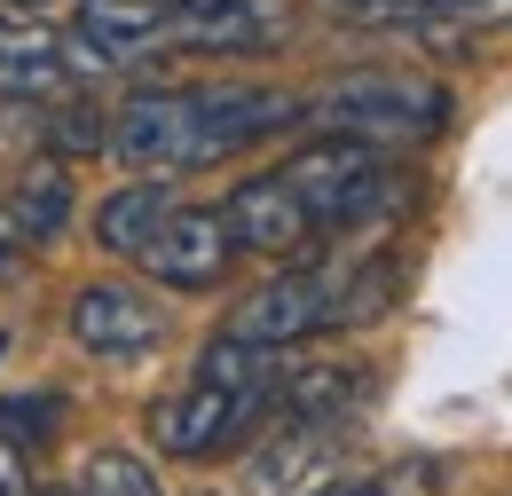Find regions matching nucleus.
Masks as SVG:
<instances>
[{
	"label": "nucleus",
	"instance_id": "f257e3e1",
	"mask_svg": "<svg viewBox=\"0 0 512 496\" xmlns=\"http://www.w3.org/2000/svg\"><path fill=\"white\" fill-rule=\"evenodd\" d=\"M308 119H323L339 142H363V150H426L449 126V95L418 71H347L308 103Z\"/></svg>",
	"mask_w": 512,
	"mask_h": 496
},
{
	"label": "nucleus",
	"instance_id": "f03ea898",
	"mask_svg": "<svg viewBox=\"0 0 512 496\" xmlns=\"http://www.w3.org/2000/svg\"><path fill=\"white\" fill-rule=\"evenodd\" d=\"M276 174H284V189L300 197V213L316 221V237H323V229H363V221H379L386 205L402 197V182H394V166H386L379 150L339 142V134L292 150Z\"/></svg>",
	"mask_w": 512,
	"mask_h": 496
},
{
	"label": "nucleus",
	"instance_id": "7ed1b4c3",
	"mask_svg": "<svg viewBox=\"0 0 512 496\" xmlns=\"http://www.w3.org/2000/svg\"><path fill=\"white\" fill-rule=\"evenodd\" d=\"M339 284H347V260H308V268H276L260 292L237 300L229 331L237 347H260V355H292L323 331H339Z\"/></svg>",
	"mask_w": 512,
	"mask_h": 496
},
{
	"label": "nucleus",
	"instance_id": "20e7f679",
	"mask_svg": "<svg viewBox=\"0 0 512 496\" xmlns=\"http://www.w3.org/2000/svg\"><path fill=\"white\" fill-rule=\"evenodd\" d=\"M103 142H111V158L134 166L142 182H166V174H197V166H213L197 87H142V95H127L119 119L103 126Z\"/></svg>",
	"mask_w": 512,
	"mask_h": 496
},
{
	"label": "nucleus",
	"instance_id": "39448f33",
	"mask_svg": "<svg viewBox=\"0 0 512 496\" xmlns=\"http://www.w3.org/2000/svg\"><path fill=\"white\" fill-rule=\"evenodd\" d=\"M260 394H237V386H213V378H197L174 394V402H158L150 410V441L166 449V457H221V449H237V441L260 426Z\"/></svg>",
	"mask_w": 512,
	"mask_h": 496
},
{
	"label": "nucleus",
	"instance_id": "423d86ee",
	"mask_svg": "<svg viewBox=\"0 0 512 496\" xmlns=\"http://www.w3.org/2000/svg\"><path fill=\"white\" fill-rule=\"evenodd\" d=\"M379 394L371 363H284L268 386V418L276 426H323V434H347Z\"/></svg>",
	"mask_w": 512,
	"mask_h": 496
},
{
	"label": "nucleus",
	"instance_id": "0eeeda50",
	"mask_svg": "<svg viewBox=\"0 0 512 496\" xmlns=\"http://www.w3.org/2000/svg\"><path fill=\"white\" fill-rule=\"evenodd\" d=\"M158 284H174V292H213L221 276H229V229H221V205H174L166 221H158V237L134 252Z\"/></svg>",
	"mask_w": 512,
	"mask_h": 496
},
{
	"label": "nucleus",
	"instance_id": "6e6552de",
	"mask_svg": "<svg viewBox=\"0 0 512 496\" xmlns=\"http://www.w3.org/2000/svg\"><path fill=\"white\" fill-rule=\"evenodd\" d=\"M71 347H87V355H111V363H127V355H150L158 339H166V308L150 300V292H134V284H79V300H71Z\"/></svg>",
	"mask_w": 512,
	"mask_h": 496
},
{
	"label": "nucleus",
	"instance_id": "1a4fd4ad",
	"mask_svg": "<svg viewBox=\"0 0 512 496\" xmlns=\"http://www.w3.org/2000/svg\"><path fill=\"white\" fill-rule=\"evenodd\" d=\"M221 229H229L237 252H276V260L316 245V221L300 213V197L284 189V174H245L229 189V205H221Z\"/></svg>",
	"mask_w": 512,
	"mask_h": 496
},
{
	"label": "nucleus",
	"instance_id": "9d476101",
	"mask_svg": "<svg viewBox=\"0 0 512 496\" xmlns=\"http://www.w3.org/2000/svg\"><path fill=\"white\" fill-rule=\"evenodd\" d=\"M166 40L174 32H166V16L150 0H87L64 56H71V71H119V63H142L150 48H166Z\"/></svg>",
	"mask_w": 512,
	"mask_h": 496
},
{
	"label": "nucleus",
	"instance_id": "9b49d317",
	"mask_svg": "<svg viewBox=\"0 0 512 496\" xmlns=\"http://www.w3.org/2000/svg\"><path fill=\"white\" fill-rule=\"evenodd\" d=\"M64 221H71V174L56 158H32L8 182V197H0V268H16L24 252H40Z\"/></svg>",
	"mask_w": 512,
	"mask_h": 496
},
{
	"label": "nucleus",
	"instance_id": "f8f14e48",
	"mask_svg": "<svg viewBox=\"0 0 512 496\" xmlns=\"http://www.w3.org/2000/svg\"><path fill=\"white\" fill-rule=\"evenodd\" d=\"M339 465H347V434H323V426H276V434L253 449L245 481H253V496H308V489H323Z\"/></svg>",
	"mask_w": 512,
	"mask_h": 496
},
{
	"label": "nucleus",
	"instance_id": "ddd939ff",
	"mask_svg": "<svg viewBox=\"0 0 512 496\" xmlns=\"http://www.w3.org/2000/svg\"><path fill=\"white\" fill-rule=\"evenodd\" d=\"M284 40H292L284 0H221L213 16H197L182 32V48H197V56H276Z\"/></svg>",
	"mask_w": 512,
	"mask_h": 496
},
{
	"label": "nucleus",
	"instance_id": "4468645a",
	"mask_svg": "<svg viewBox=\"0 0 512 496\" xmlns=\"http://www.w3.org/2000/svg\"><path fill=\"white\" fill-rule=\"evenodd\" d=\"M56 87H71L64 32L32 16H0V95H56Z\"/></svg>",
	"mask_w": 512,
	"mask_h": 496
},
{
	"label": "nucleus",
	"instance_id": "2eb2a0df",
	"mask_svg": "<svg viewBox=\"0 0 512 496\" xmlns=\"http://www.w3.org/2000/svg\"><path fill=\"white\" fill-rule=\"evenodd\" d=\"M174 213V189L166 182H127V189H111L103 205H95V245L103 252H142L150 237H158V221Z\"/></svg>",
	"mask_w": 512,
	"mask_h": 496
},
{
	"label": "nucleus",
	"instance_id": "dca6fc26",
	"mask_svg": "<svg viewBox=\"0 0 512 496\" xmlns=\"http://www.w3.org/2000/svg\"><path fill=\"white\" fill-rule=\"evenodd\" d=\"M402 300V260L371 252V260H347V284H339V331H363Z\"/></svg>",
	"mask_w": 512,
	"mask_h": 496
},
{
	"label": "nucleus",
	"instance_id": "f3484780",
	"mask_svg": "<svg viewBox=\"0 0 512 496\" xmlns=\"http://www.w3.org/2000/svg\"><path fill=\"white\" fill-rule=\"evenodd\" d=\"M64 426V394H0V449L32 465V449H48Z\"/></svg>",
	"mask_w": 512,
	"mask_h": 496
},
{
	"label": "nucleus",
	"instance_id": "a211bd4d",
	"mask_svg": "<svg viewBox=\"0 0 512 496\" xmlns=\"http://www.w3.org/2000/svg\"><path fill=\"white\" fill-rule=\"evenodd\" d=\"M71 496H158V473L134 449H95V457H79Z\"/></svg>",
	"mask_w": 512,
	"mask_h": 496
},
{
	"label": "nucleus",
	"instance_id": "6ab92c4d",
	"mask_svg": "<svg viewBox=\"0 0 512 496\" xmlns=\"http://www.w3.org/2000/svg\"><path fill=\"white\" fill-rule=\"evenodd\" d=\"M434 489H442L434 465H394L379 481H347V489H323V496H434Z\"/></svg>",
	"mask_w": 512,
	"mask_h": 496
},
{
	"label": "nucleus",
	"instance_id": "aec40b11",
	"mask_svg": "<svg viewBox=\"0 0 512 496\" xmlns=\"http://www.w3.org/2000/svg\"><path fill=\"white\" fill-rule=\"evenodd\" d=\"M95 142H103V119H95V111H64V119H56V150H95Z\"/></svg>",
	"mask_w": 512,
	"mask_h": 496
},
{
	"label": "nucleus",
	"instance_id": "412c9836",
	"mask_svg": "<svg viewBox=\"0 0 512 496\" xmlns=\"http://www.w3.org/2000/svg\"><path fill=\"white\" fill-rule=\"evenodd\" d=\"M339 8H355V16H371V24H410V16L434 8V0H339Z\"/></svg>",
	"mask_w": 512,
	"mask_h": 496
},
{
	"label": "nucleus",
	"instance_id": "4be33fe9",
	"mask_svg": "<svg viewBox=\"0 0 512 496\" xmlns=\"http://www.w3.org/2000/svg\"><path fill=\"white\" fill-rule=\"evenodd\" d=\"M150 8H158V16H166V32H174V40H182V32H190L197 16H213V8H221V0H150Z\"/></svg>",
	"mask_w": 512,
	"mask_h": 496
},
{
	"label": "nucleus",
	"instance_id": "5701e85b",
	"mask_svg": "<svg viewBox=\"0 0 512 496\" xmlns=\"http://www.w3.org/2000/svg\"><path fill=\"white\" fill-rule=\"evenodd\" d=\"M0 496H40V489H32V465L8 457V449H0Z\"/></svg>",
	"mask_w": 512,
	"mask_h": 496
},
{
	"label": "nucleus",
	"instance_id": "b1692460",
	"mask_svg": "<svg viewBox=\"0 0 512 496\" xmlns=\"http://www.w3.org/2000/svg\"><path fill=\"white\" fill-rule=\"evenodd\" d=\"M8 8H16V16H40V8H71V0H8ZM79 8H87V0H79Z\"/></svg>",
	"mask_w": 512,
	"mask_h": 496
},
{
	"label": "nucleus",
	"instance_id": "393cba45",
	"mask_svg": "<svg viewBox=\"0 0 512 496\" xmlns=\"http://www.w3.org/2000/svg\"><path fill=\"white\" fill-rule=\"evenodd\" d=\"M0 355H8V339H0Z\"/></svg>",
	"mask_w": 512,
	"mask_h": 496
}]
</instances>
